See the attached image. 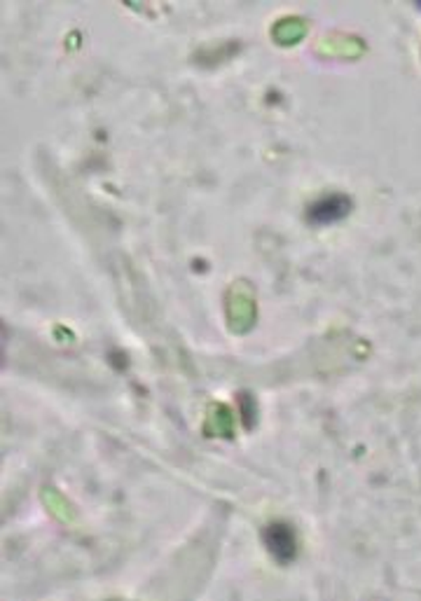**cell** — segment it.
<instances>
[{
  "label": "cell",
  "instance_id": "cell-1",
  "mask_svg": "<svg viewBox=\"0 0 421 601\" xmlns=\"http://www.w3.org/2000/svg\"><path fill=\"white\" fill-rule=\"evenodd\" d=\"M264 545H267V550L270 555L274 557L276 562L288 564L298 552V545H295V534H292V529L283 522H274L270 527L264 529Z\"/></svg>",
  "mask_w": 421,
  "mask_h": 601
}]
</instances>
